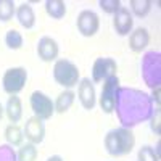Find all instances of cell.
I'll return each instance as SVG.
<instances>
[{
    "label": "cell",
    "instance_id": "2",
    "mask_svg": "<svg viewBox=\"0 0 161 161\" xmlns=\"http://www.w3.org/2000/svg\"><path fill=\"white\" fill-rule=\"evenodd\" d=\"M136 145V137L130 129L116 127L105 136V150L111 156H123L132 152Z\"/></svg>",
    "mask_w": 161,
    "mask_h": 161
},
{
    "label": "cell",
    "instance_id": "17",
    "mask_svg": "<svg viewBox=\"0 0 161 161\" xmlns=\"http://www.w3.org/2000/svg\"><path fill=\"white\" fill-rule=\"evenodd\" d=\"M74 98H76V93H74L73 90H64V92H61L60 95L57 97V100L53 102V103H55V111L60 113V114L66 113V111H68L71 106H73Z\"/></svg>",
    "mask_w": 161,
    "mask_h": 161
},
{
    "label": "cell",
    "instance_id": "20",
    "mask_svg": "<svg viewBox=\"0 0 161 161\" xmlns=\"http://www.w3.org/2000/svg\"><path fill=\"white\" fill-rule=\"evenodd\" d=\"M130 10L137 18H145L152 10L150 0H130Z\"/></svg>",
    "mask_w": 161,
    "mask_h": 161
},
{
    "label": "cell",
    "instance_id": "10",
    "mask_svg": "<svg viewBox=\"0 0 161 161\" xmlns=\"http://www.w3.org/2000/svg\"><path fill=\"white\" fill-rule=\"evenodd\" d=\"M24 137L28 139L31 143L37 145V143H42L44 137H45V126H44V121L39 119L36 116L29 118L24 124Z\"/></svg>",
    "mask_w": 161,
    "mask_h": 161
},
{
    "label": "cell",
    "instance_id": "19",
    "mask_svg": "<svg viewBox=\"0 0 161 161\" xmlns=\"http://www.w3.org/2000/svg\"><path fill=\"white\" fill-rule=\"evenodd\" d=\"M5 139H7L8 145H11V147H19V145L23 143V140H24V132L21 130L19 126L10 124V126H7V129H5Z\"/></svg>",
    "mask_w": 161,
    "mask_h": 161
},
{
    "label": "cell",
    "instance_id": "11",
    "mask_svg": "<svg viewBox=\"0 0 161 161\" xmlns=\"http://www.w3.org/2000/svg\"><path fill=\"white\" fill-rule=\"evenodd\" d=\"M77 97L80 105L84 106V110H93L95 106V87L93 82L89 77H84L79 80V87H77Z\"/></svg>",
    "mask_w": 161,
    "mask_h": 161
},
{
    "label": "cell",
    "instance_id": "21",
    "mask_svg": "<svg viewBox=\"0 0 161 161\" xmlns=\"http://www.w3.org/2000/svg\"><path fill=\"white\" fill-rule=\"evenodd\" d=\"M16 13V7L13 0H0V21L8 23Z\"/></svg>",
    "mask_w": 161,
    "mask_h": 161
},
{
    "label": "cell",
    "instance_id": "3",
    "mask_svg": "<svg viewBox=\"0 0 161 161\" xmlns=\"http://www.w3.org/2000/svg\"><path fill=\"white\" fill-rule=\"evenodd\" d=\"M140 73L143 82L150 89H158L161 84V53L158 50H148L143 53L140 61Z\"/></svg>",
    "mask_w": 161,
    "mask_h": 161
},
{
    "label": "cell",
    "instance_id": "7",
    "mask_svg": "<svg viewBox=\"0 0 161 161\" xmlns=\"http://www.w3.org/2000/svg\"><path fill=\"white\" fill-rule=\"evenodd\" d=\"M103 89L100 93V108L103 113L110 114L114 110V98H116V92L119 89V77L111 76L106 80H103Z\"/></svg>",
    "mask_w": 161,
    "mask_h": 161
},
{
    "label": "cell",
    "instance_id": "22",
    "mask_svg": "<svg viewBox=\"0 0 161 161\" xmlns=\"http://www.w3.org/2000/svg\"><path fill=\"white\" fill-rule=\"evenodd\" d=\"M16 158H18V161H36V158H37L36 145L31 142L26 145H21V148L16 153Z\"/></svg>",
    "mask_w": 161,
    "mask_h": 161
},
{
    "label": "cell",
    "instance_id": "24",
    "mask_svg": "<svg viewBox=\"0 0 161 161\" xmlns=\"http://www.w3.org/2000/svg\"><path fill=\"white\" fill-rule=\"evenodd\" d=\"M137 158H139V161H159V155L150 145H143L137 153Z\"/></svg>",
    "mask_w": 161,
    "mask_h": 161
},
{
    "label": "cell",
    "instance_id": "5",
    "mask_svg": "<svg viewBox=\"0 0 161 161\" xmlns=\"http://www.w3.org/2000/svg\"><path fill=\"white\" fill-rule=\"evenodd\" d=\"M26 80H28V71H26V68H23V66L10 68L5 71V74L2 77V87L8 95H16V93H19L24 89Z\"/></svg>",
    "mask_w": 161,
    "mask_h": 161
},
{
    "label": "cell",
    "instance_id": "1",
    "mask_svg": "<svg viewBox=\"0 0 161 161\" xmlns=\"http://www.w3.org/2000/svg\"><path fill=\"white\" fill-rule=\"evenodd\" d=\"M153 102L148 93L132 87H119L114 98L116 116L121 127L132 129L145 121H148L153 113Z\"/></svg>",
    "mask_w": 161,
    "mask_h": 161
},
{
    "label": "cell",
    "instance_id": "9",
    "mask_svg": "<svg viewBox=\"0 0 161 161\" xmlns=\"http://www.w3.org/2000/svg\"><path fill=\"white\" fill-rule=\"evenodd\" d=\"M77 29L79 32L86 36V37H92V36H95L100 29V18L95 11H92V10H84V11H80L79 13V16H77Z\"/></svg>",
    "mask_w": 161,
    "mask_h": 161
},
{
    "label": "cell",
    "instance_id": "16",
    "mask_svg": "<svg viewBox=\"0 0 161 161\" xmlns=\"http://www.w3.org/2000/svg\"><path fill=\"white\" fill-rule=\"evenodd\" d=\"M5 113L10 119V123H18L23 118V105L19 97L16 95H10L7 100V106H5Z\"/></svg>",
    "mask_w": 161,
    "mask_h": 161
},
{
    "label": "cell",
    "instance_id": "8",
    "mask_svg": "<svg viewBox=\"0 0 161 161\" xmlns=\"http://www.w3.org/2000/svg\"><path fill=\"white\" fill-rule=\"evenodd\" d=\"M116 71H118V64L113 58L110 57H100L93 61V66H92V79L93 82H103L108 77L111 76H116Z\"/></svg>",
    "mask_w": 161,
    "mask_h": 161
},
{
    "label": "cell",
    "instance_id": "23",
    "mask_svg": "<svg viewBox=\"0 0 161 161\" xmlns=\"http://www.w3.org/2000/svg\"><path fill=\"white\" fill-rule=\"evenodd\" d=\"M5 44L11 50H18V48L23 47V36L16 29H10L5 34Z\"/></svg>",
    "mask_w": 161,
    "mask_h": 161
},
{
    "label": "cell",
    "instance_id": "29",
    "mask_svg": "<svg viewBox=\"0 0 161 161\" xmlns=\"http://www.w3.org/2000/svg\"><path fill=\"white\" fill-rule=\"evenodd\" d=\"M47 161H63V158H61L60 155H52Z\"/></svg>",
    "mask_w": 161,
    "mask_h": 161
},
{
    "label": "cell",
    "instance_id": "13",
    "mask_svg": "<svg viewBox=\"0 0 161 161\" xmlns=\"http://www.w3.org/2000/svg\"><path fill=\"white\" fill-rule=\"evenodd\" d=\"M113 26H114L116 34L129 36V32H132V26H134L132 13L126 7H119V10L114 13V16H113Z\"/></svg>",
    "mask_w": 161,
    "mask_h": 161
},
{
    "label": "cell",
    "instance_id": "6",
    "mask_svg": "<svg viewBox=\"0 0 161 161\" xmlns=\"http://www.w3.org/2000/svg\"><path fill=\"white\" fill-rule=\"evenodd\" d=\"M29 103H31V108L34 111V116L42 119V121L50 119L53 116V113H55V103L44 92H39V90L32 92L29 97Z\"/></svg>",
    "mask_w": 161,
    "mask_h": 161
},
{
    "label": "cell",
    "instance_id": "15",
    "mask_svg": "<svg viewBox=\"0 0 161 161\" xmlns=\"http://www.w3.org/2000/svg\"><path fill=\"white\" fill-rule=\"evenodd\" d=\"M15 16H16L18 23L26 29H32L36 26V13H34V10L29 3H21L16 8Z\"/></svg>",
    "mask_w": 161,
    "mask_h": 161
},
{
    "label": "cell",
    "instance_id": "25",
    "mask_svg": "<svg viewBox=\"0 0 161 161\" xmlns=\"http://www.w3.org/2000/svg\"><path fill=\"white\" fill-rule=\"evenodd\" d=\"M0 161H18L16 152L13 150V147L8 143L0 145Z\"/></svg>",
    "mask_w": 161,
    "mask_h": 161
},
{
    "label": "cell",
    "instance_id": "26",
    "mask_svg": "<svg viewBox=\"0 0 161 161\" xmlns=\"http://www.w3.org/2000/svg\"><path fill=\"white\" fill-rule=\"evenodd\" d=\"M98 5H100V8L105 13H108V15H114V13L119 10V7H121V2H119V0H100Z\"/></svg>",
    "mask_w": 161,
    "mask_h": 161
},
{
    "label": "cell",
    "instance_id": "27",
    "mask_svg": "<svg viewBox=\"0 0 161 161\" xmlns=\"http://www.w3.org/2000/svg\"><path fill=\"white\" fill-rule=\"evenodd\" d=\"M159 116H161L159 108L153 110V113H152V116H150V119H152L150 127H152V130H153L155 134H159Z\"/></svg>",
    "mask_w": 161,
    "mask_h": 161
},
{
    "label": "cell",
    "instance_id": "4",
    "mask_svg": "<svg viewBox=\"0 0 161 161\" xmlns=\"http://www.w3.org/2000/svg\"><path fill=\"white\" fill-rule=\"evenodd\" d=\"M53 79L64 89H71L79 84V68L69 60H58L53 66Z\"/></svg>",
    "mask_w": 161,
    "mask_h": 161
},
{
    "label": "cell",
    "instance_id": "30",
    "mask_svg": "<svg viewBox=\"0 0 161 161\" xmlns=\"http://www.w3.org/2000/svg\"><path fill=\"white\" fill-rule=\"evenodd\" d=\"M3 111H5V110H3V106H2V103H0V119H2V116H3Z\"/></svg>",
    "mask_w": 161,
    "mask_h": 161
},
{
    "label": "cell",
    "instance_id": "14",
    "mask_svg": "<svg viewBox=\"0 0 161 161\" xmlns=\"http://www.w3.org/2000/svg\"><path fill=\"white\" fill-rule=\"evenodd\" d=\"M148 42H150V36H148V31L145 28H137L129 36V47L136 53H140L143 48H147Z\"/></svg>",
    "mask_w": 161,
    "mask_h": 161
},
{
    "label": "cell",
    "instance_id": "18",
    "mask_svg": "<svg viewBox=\"0 0 161 161\" xmlns=\"http://www.w3.org/2000/svg\"><path fill=\"white\" fill-rule=\"evenodd\" d=\"M45 11L53 19H61L66 15V3L61 0H47L45 2Z\"/></svg>",
    "mask_w": 161,
    "mask_h": 161
},
{
    "label": "cell",
    "instance_id": "28",
    "mask_svg": "<svg viewBox=\"0 0 161 161\" xmlns=\"http://www.w3.org/2000/svg\"><path fill=\"white\" fill-rule=\"evenodd\" d=\"M153 98L156 100V103H159V87L153 89ZM153 98H152V102H153Z\"/></svg>",
    "mask_w": 161,
    "mask_h": 161
},
{
    "label": "cell",
    "instance_id": "12",
    "mask_svg": "<svg viewBox=\"0 0 161 161\" xmlns=\"http://www.w3.org/2000/svg\"><path fill=\"white\" fill-rule=\"evenodd\" d=\"M58 44H57V40L55 39H52L48 36H44V37H40L39 39V42H37V55L39 58L42 60V61H53V60H57L58 57Z\"/></svg>",
    "mask_w": 161,
    "mask_h": 161
}]
</instances>
